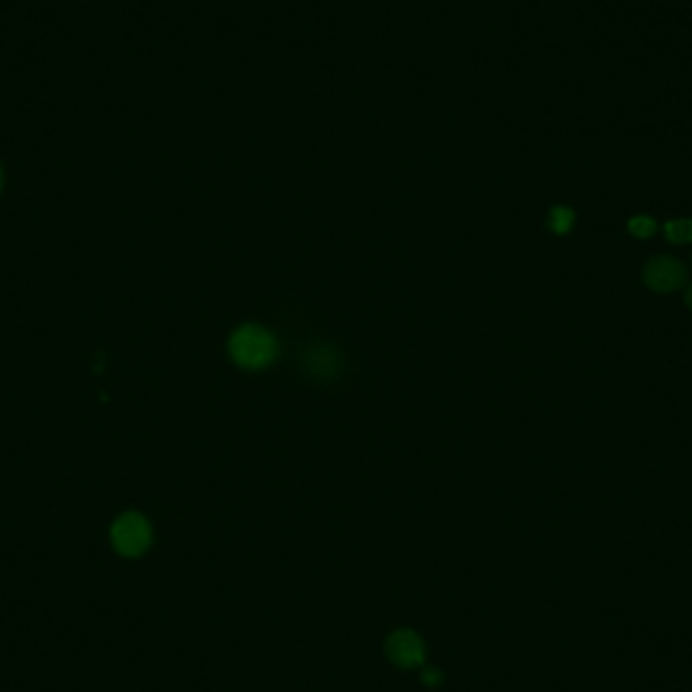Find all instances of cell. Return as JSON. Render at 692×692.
Masks as SVG:
<instances>
[{"label":"cell","instance_id":"6da1fadb","mask_svg":"<svg viewBox=\"0 0 692 692\" xmlns=\"http://www.w3.org/2000/svg\"><path fill=\"white\" fill-rule=\"evenodd\" d=\"M229 353L239 367L257 371L268 367L276 359L278 340L270 330L247 324L233 332L229 340Z\"/></svg>","mask_w":692,"mask_h":692},{"label":"cell","instance_id":"7a4b0ae2","mask_svg":"<svg viewBox=\"0 0 692 692\" xmlns=\"http://www.w3.org/2000/svg\"><path fill=\"white\" fill-rule=\"evenodd\" d=\"M114 549L124 557H140L152 543V527L138 512H124L112 525Z\"/></svg>","mask_w":692,"mask_h":692},{"label":"cell","instance_id":"3957f363","mask_svg":"<svg viewBox=\"0 0 692 692\" xmlns=\"http://www.w3.org/2000/svg\"><path fill=\"white\" fill-rule=\"evenodd\" d=\"M686 278L684 264L672 255H656L644 268V282L654 292H674L686 284Z\"/></svg>","mask_w":692,"mask_h":692},{"label":"cell","instance_id":"277c9868","mask_svg":"<svg viewBox=\"0 0 692 692\" xmlns=\"http://www.w3.org/2000/svg\"><path fill=\"white\" fill-rule=\"evenodd\" d=\"M385 652L389 660L399 668H417L425 664V644L413 630H395L387 642Z\"/></svg>","mask_w":692,"mask_h":692},{"label":"cell","instance_id":"5b68a950","mask_svg":"<svg viewBox=\"0 0 692 692\" xmlns=\"http://www.w3.org/2000/svg\"><path fill=\"white\" fill-rule=\"evenodd\" d=\"M304 369L318 379H330L340 371V357L328 344H314L304 353Z\"/></svg>","mask_w":692,"mask_h":692},{"label":"cell","instance_id":"8992f818","mask_svg":"<svg viewBox=\"0 0 692 692\" xmlns=\"http://www.w3.org/2000/svg\"><path fill=\"white\" fill-rule=\"evenodd\" d=\"M549 229L557 235H567L575 225V213L567 207H555L549 213Z\"/></svg>","mask_w":692,"mask_h":692},{"label":"cell","instance_id":"52a82bcc","mask_svg":"<svg viewBox=\"0 0 692 692\" xmlns=\"http://www.w3.org/2000/svg\"><path fill=\"white\" fill-rule=\"evenodd\" d=\"M664 235L670 243H690L692 241V219H674L664 225Z\"/></svg>","mask_w":692,"mask_h":692},{"label":"cell","instance_id":"ba28073f","mask_svg":"<svg viewBox=\"0 0 692 692\" xmlns=\"http://www.w3.org/2000/svg\"><path fill=\"white\" fill-rule=\"evenodd\" d=\"M628 229H630V233L634 237L648 239V237H652L658 231V223L652 217H648V215H636L634 219H630Z\"/></svg>","mask_w":692,"mask_h":692},{"label":"cell","instance_id":"9c48e42d","mask_svg":"<svg viewBox=\"0 0 692 692\" xmlns=\"http://www.w3.org/2000/svg\"><path fill=\"white\" fill-rule=\"evenodd\" d=\"M421 682L425 686H429V688H436V686H440L444 682V674L438 668H434V666H427L421 672Z\"/></svg>","mask_w":692,"mask_h":692},{"label":"cell","instance_id":"30bf717a","mask_svg":"<svg viewBox=\"0 0 692 692\" xmlns=\"http://www.w3.org/2000/svg\"><path fill=\"white\" fill-rule=\"evenodd\" d=\"M684 302H686V306L692 310V284L686 288V292H684Z\"/></svg>","mask_w":692,"mask_h":692},{"label":"cell","instance_id":"8fae6325","mask_svg":"<svg viewBox=\"0 0 692 692\" xmlns=\"http://www.w3.org/2000/svg\"><path fill=\"white\" fill-rule=\"evenodd\" d=\"M0 185H3V172H0Z\"/></svg>","mask_w":692,"mask_h":692}]
</instances>
